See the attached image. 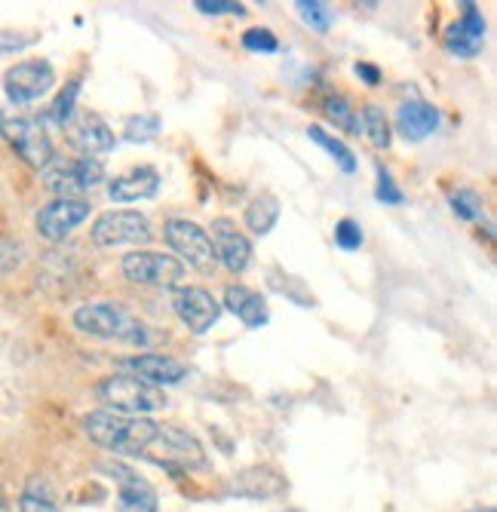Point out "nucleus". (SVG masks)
I'll use <instances>...</instances> for the list:
<instances>
[{
	"label": "nucleus",
	"instance_id": "nucleus-1",
	"mask_svg": "<svg viewBox=\"0 0 497 512\" xmlns=\"http://www.w3.org/2000/svg\"><path fill=\"white\" fill-rule=\"evenodd\" d=\"M83 433L105 451L126 454V457H145L172 473L197 470L206 463L203 445L188 430L157 424L151 417L117 414V411L102 408L83 417Z\"/></svg>",
	"mask_w": 497,
	"mask_h": 512
},
{
	"label": "nucleus",
	"instance_id": "nucleus-2",
	"mask_svg": "<svg viewBox=\"0 0 497 512\" xmlns=\"http://www.w3.org/2000/svg\"><path fill=\"white\" fill-rule=\"evenodd\" d=\"M74 325H77V332L89 338H102V341H117V344H132V347H145L151 341L148 325L117 301H96V304L77 307Z\"/></svg>",
	"mask_w": 497,
	"mask_h": 512
},
{
	"label": "nucleus",
	"instance_id": "nucleus-3",
	"mask_svg": "<svg viewBox=\"0 0 497 512\" xmlns=\"http://www.w3.org/2000/svg\"><path fill=\"white\" fill-rule=\"evenodd\" d=\"M99 399L108 405V411L117 414H135L145 417L151 411L166 408V393L135 375H111L99 387Z\"/></svg>",
	"mask_w": 497,
	"mask_h": 512
},
{
	"label": "nucleus",
	"instance_id": "nucleus-4",
	"mask_svg": "<svg viewBox=\"0 0 497 512\" xmlns=\"http://www.w3.org/2000/svg\"><path fill=\"white\" fill-rule=\"evenodd\" d=\"M123 276L129 283H139V286H157V289H178L185 283L188 267L163 252H151V249H135L129 255H123L120 264Z\"/></svg>",
	"mask_w": 497,
	"mask_h": 512
},
{
	"label": "nucleus",
	"instance_id": "nucleus-5",
	"mask_svg": "<svg viewBox=\"0 0 497 512\" xmlns=\"http://www.w3.org/2000/svg\"><path fill=\"white\" fill-rule=\"evenodd\" d=\"M99 181H105V163L99 157L53 160L43 169V188L68 200H77L83 191H93Z\"/></svg>",
	"mask_w": 497,
	"mask_h": 512
},
{
	"label": "nucleus",
	"instance_id": "nucleus-6",
	"mask_svg": "<svg viewBox=\"0 0 497 512\" xmlns=\"http://www.w3.org/2000/svg\"><path fill=\"white\" fill-rule=\"evenodd\" d=\"M163 237H166L169 249L178 255V261H182V264H191L197 273H206V276L215 273L218 258H215V249H212V240L197 221L169 218L166 227H163Z\"/></svg>",
	"mask_w": 497,
	"mask_h": 512
},
{
	"label": "nucleus",
	"instance_id": "nucleus-7",
	"mask_svg": "<svg viewBox=\"0 0 497 512\" xmlns=\"http://www.w3.org/2000/svg\"><path fill=\"white\" fill-rule=\"evenodd\" d=\"M89 237L99 249H114V246H142L151 243L154 230L151 221L142 212H132V209H114L96 218Z\"/></svg>",
	"mask_w": 497,
	"mask_h": 512
},
{
	"label": "nucleus",
	"instance_id": "nucleus-8",
	"mask_svg": "<svg viewBox=\"0 0 497 512\" xmlns=\"http://www.w3.org/2000/svg\"><path fill=\"white\" fill-rule=\"evenodd\" d=\"M0 135L13 145V151L34 169H47L56 160L47 129L31 117H0Z\"/></svg>",
	"mask_w": 497,
	"mask_h": 512
},
{
	"label": "nucleus",
	"instance_id": "nucleus-9",
	"mask_svg": "<svg viewBox=\"0 0 497 512\" xmlns=\"http://www.w3.org/2000/svg\"><path fill=\"white\" fill-rule=\"evenodd\" d=\"M56 86V68L47 59L19 62L4 74V92L13 105H31Z\"/></svg>",
	"mask_w": 497,
	"mask_h": 512
},
{
	"label": "nucleus",
	"instance_id": "nucleus-10",
	"mask_svg": "<svg viewBox=\"0 0 497 512\" xmlns=\"http://www.w3.org/2000/svg\"><path fill=\"white\" fill-rule=\"evenodd\" d=\"M89 215H93V206H89L83 197H77V200L56 197L53 203H47L37 212V234L50 243H62Z\"/></svg>",
	"mask_w": 497,
	"mask_h": 512
},
{
	"label": "nucleus",
	"instance_id": "nucleus-11",
	"mask_svg": "<svg viewBox=\"0 0 497 512\" xmlns=\"http://www.w3.org/2000/svg\"><path fill=\"white\" fill-rule=\"evenodd\" d=\"M172 310L194 335H206L221 316V304L215 301V295L200 286H178L172 295Z\"/></svg>",
	"mask_w": 497,
	"mask_h": 512
},
{
	"label": "nucleus",
	"instance_id": "nucleus-12",
	"mask_svg": "<svg viewBox=\"0 0 497 512\" xmlns=\"http://www.w3.org/2000/svg\"><path fill=\"white\" fill-rule=\"evenodd\" d=\"M209 240H212V249H215V258L228 267L231 273H243L252 261V243L243 230L237 227L234 218H215L212 227L206 230Z\"/></svg>",
	"mask_w": 497,
	"mask_h": 512
},
{
	"label": "nucleus",
	"instance_id": "nucleus-13",
	"mask_svg": "<svg viewBox=\"0 0 497 512\" xmlns=\"http://www.w3.org/2000/svg\"><path fill=\"white\" fill-rule=\"evenodd\" d=\"M105 470L120 485L117 512H160L157 491L148 479H142L132 467H126V463H105Z\"/></svg>",
	"mask_w": 497,
	"mask_h": 512
},
{
	"label": "nucleus",
	"instance_id": "nucleus-14",
	"mask_svg": "<svg viewBox=\"0 0 497 512\" xmlns=\"http://www.w3.org/2000/svg\"><path fill=\"white\" fill-rule=\"evenodd\" d=\"M120 368L126 375H135L142 378L154 387H172V384H182L188 378V365H182L172 356H163V353H142V356H129L120 362Z\"/></svg>",
	"mask_w": 497,
	"mask_h": 512
},
{
	"label": "nucleus",
	"instance_id": "nucleus-15",
	"mask_svg": "<svg viewBox=\"0 0 497 512\" xmlns=\"http://www.w3.org/2000/svg\"><path fill=\"white\" fill-rule=\"evenodd\" d=\"M485 43V19L476 4H461V19L445 31V50L458 59H476Z\"/></svg>",
	"mask_w": 497,
	"mask_h": 512
},
{
	"label": "nucleus",
	"instance_id": "nucleus-16",
	"mask_svg": "<svg viewBox=\"0 0 497 512\" xmlns=\"http://www.w3.org/2000/svg\"><path fill=\"white\" fill-rule=\"evenodd\" d=\"M68 142L74 151H80L83 157H96V154H108L114 148V132L111 126L99 117V114H80L77 120H71L68 126Z\"/></svg>",
	"mask_w": 497,
	"mask_h": 512
},
{
	"label": "nucleus",
	"instance_id": "nucleus-17",
	"mask_svg": "<svg viewBox=\"0 0 497 512\" xmlns=\"http://www.w3.org/2000/svg\"><path fill=\"white\" fill-rule=\"evenodd\" d=\"M160 191V172L154 166H135L123 175H117L108 184V197L114 203H139V200H151Z\"/></svg>",
	"mask_w": 497,
	"mask_h": 512
},
{
	"label": "nucleus",
	"instance_id": "nucleus-18",
	"mask_svg": "<svg viewBox=\"0 0 497 512\" xmlns=\"http://www.w3.org/2000/svg\"><path fill=\"white\" fill-rule=\"evenodd\" d=\"M439 123H442L439 108L424 99L402 102L396 111V129L405 142H424V138H430L439 129Z\"/></svg>",
	"mask_w": 497,
	"mask_h": 512
},
{
	"label": "nucleus",
	"instance_id": "nucleus-19",
	"mask_svg": "<svg viewBox=\"0 0 497 512\" xmlns=\"http://www.w3.org/2000/svg\"><path fill=\"white\" fill-rule=\"evenodd\" d=\"M224 307H228L246 329H264L270 322V310L267 301L261 298V292L249 289V286H228L224 289Z\"/></svg>",
	"mask_w": 497,
	"mask_h": 512
},
{
	"label": "nucleus",
	"instance_id": "nucleus-20",
	"mask_svg": "<svg viewBox=\"0 0 497 512\" xmlns=\"http://www.w3.org/2000/svg\"><path fill=\"white\" fill-rule=\"evenodd\" d=\"M286 482L280 479L277 470L270 467H252L246 473L237 476V482L231 485V494L237 497H249V500H267V497H277L283 494Z\"/></svg>",
	"mask_w": 497,
	"mask_h": 512
},
{
	"label": "nucleus",
	"instance_id": "nucleus-21",
	"mask_svg": "<svg viewBox=\"0 0 497 512\" xmlns=\"http://www.w3.org/2000/svg\"><path fill=\"white\" fill-rule=\"evenodd\" d=\"M280 221V200L274 194H261L246 206V227L255 237H267Z\"/></svg>",
	"mask_w": 497,
	"mask_h": 512
},
{
	"label": "nucleus",
	"instance_id": "nucleus-22",
	"mask_svg": "<svg viewBox=\"0 0 497 512\" xmlns=\"http://www.w3.org/2000/svg\"><path fill=\"white\" fill-rule=\"evenodd\" d=\"M356 129H363V135L381 151H387L390 142H393L390 120H387L381 105H363V111H359V117H356Z\"/></svg>",
	"mask_w": 497,
	"mask_h": 512
},
{
	"label": "nucleus",
	"instance_id": "nucleus-23",
	"mask_svg": "<svg viewBox=\"0 0 497 512\" xmlns=\"http://www.w3.org/2000/svg\"><path fill=\"white\" fill-rule=\"evenodd\" d=\"M307 138L313 145H320L338 166H341V172H347V175H353L356 169H359V160H356V154L341 142L338 135H332V132H326L323 126H307Z\"/></svg>",
	"mask_w": 497,
	"mask_h": 512
},
{
	"label": "nucleus",
	"instance_id": "nucleus-24",
	"mask_svg": "<svg viewBox=\"0 0 497 512\" xmlns=\"http://www.w3.org/2000/svg\"><path fill=\"white\" fill-rule=\"evenodd\" d=\"M19 509H22V512H59L53 488H50L47 482H43L40 476H34V479L25 485L22 500H19Z\"/></svg>",
	"mask_w": 497,
	"mask_h": 512
},
{
	"label": "nucleus",
	"instance_id": "nucleus-25",
	"mask_svg": "<svg viewBox=\"0 0 497 512\" xmlns=\"http://www.w3.org/2000/svg\"><path fill=\"white\" fill-rule=\"evenodd\" d=\"M295 10H298L304 25H310L313 31H320V34H326L335 25V10L329 4H323V0H298Z\"/></svg>",
	"mask_w": 497,
	"mask_h": 512
},
{
	"label": "nucleus",
	"instance_id": "nucleus-26",
	"mask_svg": "<svg viewBox=\"0 0 497 512\" xmlns=\"http://www.w3.org/2000/svg\"><path fill=\"white\" fill-rule=\"evenodd\" d=\"M157 135H160V117L157 114H135L126 120V129H123V138L132 145L154 142Z\"/></svg>",
	"mask_w": 497,
	"mask_h": 512
},
{
	"label": "nucleus",
	"instance_id": "nucleus-27",
	"mask_svg": "<svg viewBox=\"0 0 497 512\" xmlns=\"http://www.w3.org/2000/svg\"><path fill=\"white\" fill-rule=\"evenodd\" d=\"M77 96H80V77H71L50 108V120L59 126H68L74 120V111H77Z\"/></svg>",
	"mask_w": 497,
	"mask_h": 512
},
{
	"label": "nucleus",
	"instance_id": "nucleus-28",
	"mask_svg": "<svg viewBox=\"0 0 497 512\" xmlns=\"http://www.w3.org/2000/svg\"><path fill=\"white\" fill-rule=\"evenodd\" d=\"M323 114H326V120L335 123L338 129L356 132V108H353L344 96H335V92H329V96L323 99Z\"/></svg>",
	"mask_w": 497,
	"mask_h": 512
},
{
	"label": "nucleus",
	"instance_id": "nucleus-29",
	"mask_svg": "<svg viewBox=\"0 0 497 512\" xmlns=\"http://www.w3.org/2000/svg\"><path fill=\"white\" fill-rule=\"evenodd\" d=\"M451 212H455L461 221H479L485 215V203L476 191L461 188V191L451 194Z\"/></svg>",
	"mask_w": 497,
	"mask_h": 512
},
{
	"label": "nucleus",
	"instance_id": "nucleus-30",
	"mask_svg": "<svg viewBox=\"0 0 497 512\" xmlns=\"http://www.w3.org/2000/svg\"><path fill=\"white\" fill-rule=\"evenodd\" d=\"M363 243H366V237H363V227H359V221L341 218V221L335 224V246H338L341 252H356Z\"/></svg>",
	"mask_w": 497,
	"mask_h": 512
},
{
	"label": "nucleus",
	"instance_id": "nucleus-31",
	"mask_svg": "<svg viewBox=\"0 0 497 512\" xmlns=\"http://www.w3.org/2000/svg\"><path fill=\"white\" fill-rule=\"evenodd\" d=\"M243 46L249 53H277L280 50V40H277V34L270 31V28H249L246 34H243Z\"/></svg>",
	"mask_w": 497,
	"mask_h": 512
},
{
	"label": "nucleus",
	"instance_id": "nucleus-32",
	"mask_svg": "<svg viewBox=\"0 0 497 512\" xmlns=\"http://www.w3.org/2000/svg\"><path fill=\"white\" fill-rule=\"evenodd\" d=\"M283 279H286V283H280V279H270V286H274L280 295H286L289 301H295L298 307H313V295L304 289L301 279H295V276H286V273H283Z\"/></svg>",
	"mask_w": 497,
	"mask_h": 512
},
{
	"label": "nucleus",
	"instance_id": "nucleus-33",
	"mask_svg": "<svg viewBox=\"0 0 497 512\" xmlns=\"http://www.w3.org/2000/svg\"><path fill=\"white\" fill-rule=\"evenodd\" d=\"M375 197L384 203V206H402L405 203V194L399 191V184L393 181V175L381 166L378 169V188H375Z\"/></svg>",
	"mask_w": 497,
	"mask_h": 512
},
{
	"label": "nucleus",
	"instance_id": "nucleus-34",
	"mask_svg": "<svg viewBox=\"0 0 497 512\" xmlns=\"http://www.w3.org/2000/svg\"><path fill=\"white\" fill-rule=\"evenodd\" d=\"M194 7L203 16H246V7L234 4V0H197Z\"/></svg>",
	"mask_w": 497,
	"mask_h": 512
},
{
	"label": "nucleus",
	"instance_id": "nucleus-35",
	"mask_svg": "<svg viewBox=\"0 0 497 512\" xmlns=\"http://www.w3.org/2000/svg\"><path fill=\"white\" fill-rule=\"evenodd\" d=\"M356 77L363 80V83H369V86H378L381 83V68H375V65H369V62H356Z\"/></svg>",
	"mask_w": 497,
	"mask_h": 512
},
{
	"label": "nucleus",
	"instance_id": "nucleus-36",
	"mask_svg": "<svg viewBox=\"0 0 497 512\" xmlns=\"http://www.w3.org/2000/svg\"><path fill=\"white\" fill-rule=\"evenodd\" d=\"M470 512H494V509H470Z\"/></svg>",
	"mask_w": 497,
	"mask_h": 512
}]
</instances>
